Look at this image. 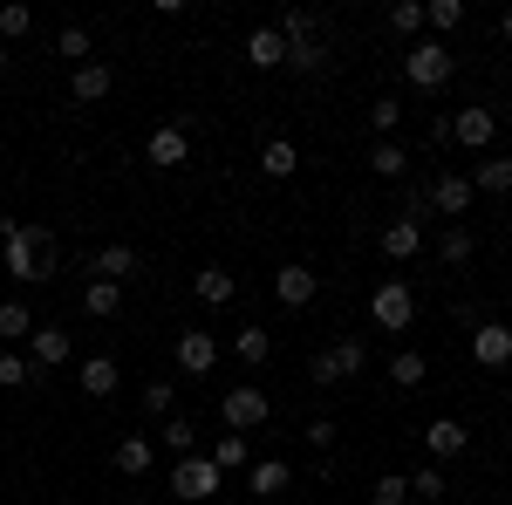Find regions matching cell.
Instances as JSON below:
<instances>
[{"instance_id":"cell-2","label":"cell","mask_w":512,"mask_h":505,"mask_svg":"<svg viewBox=\"0 0 512 505\" xmlns=\"http://www.w3.org/2000/svg\"><path fill=\"white\" fill-rule=\"evenodd\" d=\"M451 69H458V62H451L444 41H410V48H403V76L417 82V89H444Z\"/></svg>"},{"instance_id":"cell-33","label":"cell","mask_w":512,"mask_h":505,"mask_svg":"<svg viewBox=\"0 0 512 505\" xmlns=\"http://www.w3.org/2000/svg\"><path fill=\"white\" fill-rule=\"evenodd\" d=\"M212 465H219V471H246V465H253V444H246L239 430H226L219 451H212Z\"/></svg>"},{"instance_id":"cell-9","label":"cell","mask_w":512,"mask_h":505,"mask_svg":"<svg viewBox=\"0 0 512 505\" xmlns=\"http://www.w3.org/2000/svg\"><path fill=\"white\" fill-rule=\"evenodd\" d=\"M144 157H151L158 171H178V164L192 157V130H185V123H158L151 144H144Z\"/></svg>"},{"instance_id":"cell-21","label":"cell","mask_w":512,"mask_h":505,"mask_svg":"<svg viewBox=\"0 0 512 505\" xmlns=\"http://www.w3.org/2000/svg\"><path fill=\"white\" fill-rule=\"evenodd\" d=\"M465 178H472V192L499 198V192H512V157H485V164H472Z\"/></svg>"},{"instance_id":"cell-24","label":"cell","mask_w":512,"mask_h":505,"mask_svg":"<svg viewBox=\"0 0 512 505\" xmlns=\"http://www.w3.org/2000/svg\"><path fill=\"white\" fill-rule=\"evenodd\" d=\"M117 308H123V287H117V280H89V287H82V314L117 321Z\"/></svg>"},{"instance_id":"cell-4","label":"cell","mask_w":512,"mask_h":505,"mask_svg":"<svg viewBox=\"0 0 512 505\" xmlns=\"http://www.w3.org/2000/svg\"><path fill=\"white\" fill-rule=\"evenodd\" d=\"M369 321H376L383 335H403V328L417 321V294H410L403 280H383V287L369 294Z\"/></svg>"},{"instance_id":"cell-6","label":"cell","mask_w":512,"mask_h":505,"mask_svg":"<svg viewBox=\"0 0 512 505\" xmlns=\"http://www.w3.org/2000/svg\"><path fill=\"white\" fill-rule=\"evenodd\" d=\"M219 478H226V471L212 465V458H178V465H171V492H178V499H219Z\"/></svg>"},{"instance_id":"cell-10","label":"cell","mask_w":512,"mask_h":505,"mask_svg":"<svg viewBox=\"0 0 512 505\" xmlns=\"http://www.w3.org/2000/svg\"><path fill=\"white\" fill-rule=\"evenodd\" d=\"M472 362H478V369H512V328H506V321L472 328Z\"/></svg>"},{"instance_id":"cell-11","label":"cell","mask_w":512,"mask_h":505,"mask_svg":"<svg viewBox=\"0 0 512 505\" xmlns=\"http://www.w3.org/2000/svg\"><path fill=\"white\" fill-rule=\"evenodd\" d=\"M69 355H76V342H69V328H55V321L28 335V362H35V376H41V369H62Z\"/></svg>"},{"instance_id":"cell-34","label":"cell","mask_w":512,"mask_h":505,"mask_svg":"<svg viewBox=\"0 0 512 505\" xmlns=\"http://www.w3.org/2000/svg\"><path fill=\"white\" fill-rule=\"evenodd\" d=\"M28 383H35V362L14 355V349H0V389H28Z\"/></svg>"},{"instance_id":"cell-29","label":"cell","mask_w":512,"mask_h":505,"mask_svg":"<svg viewBox=\"0 0 512 505\" xmlns=\"http://www.w3.org/2000/svg\"><path fill=\"white\" fill-rule=\"evenodd\" d=\"M369 171H376V178H403V171H410V151H403L396 137H383V144L369 151Z\"/></svg>"},{"instance_id":"cell-5","label":"cell","mask_w":512,"mask_h":505,"mask_svg":"<svg viewBox=\"0 0 512 505\" xmlns=\"http://www.w3.org/2000/svg\"><path fill=\"white\" fill-rule=\"evenodd\" d=\"M362 369H369V342H362V335H349V342H335V349H321L315 362H308L315 383H349Z\"/></svg>"},{"instance_id":"cell-3","label":"cell","mask_w":512,"mask_h":505,"mask_svg":"<svg viewBox=\"0 0 512 505\" xmlns=\"http://www.w3.org/2000/svg\"><path fill=\"white\" fill-rule=\"evenodd\" d=\"M219 417H226V430H260L267 417H274V403H267V389H253V383H233L226 396H219Z\"/></svg>"},{"instance_id":"cell-42","label":"cell","mask_w":512,"mask_h":505,"mask_svg":"<svg viewBox=\"0 0 512 505\" xmlns=\"http://www.w3.org/2000/svg\"><path fill=\"white\" fill-rule=\"evenodd\" d=\"M321 62H328V48H321V41H301V48H287V69H301V76H315Z\"/></svg>"},{"instance_id":"cell-38","label":"cell","mask_w":512,"mask_h":505,"mask_svg":"<svg viewBox=\"0 0 512 505\" xmlns=\"http://www.w3.org/2000/svg\"><path fill=\"white\" fill-rule=\"evenodd\" d=\"M390 28H396V35H417V28H424V0H396Z\"/></svg>"},{"instance_id":"cell-45","label":"cell","mask_w":512,"mask_h":505,"mask_svg":"<svg viewBox=\"0 0 512 505\" xmlns=\"http://www.w3.org/2000/svg\"><path fill=\"white\" fill-rule=\"evenodd\" d=\"M0 76H7V48H0Z\"/></svg>"},{"instance_id":"cell-8","label":"cell","mask_w":512,"mask_h":505,"mask_svg":"<svg viewBox=\"0 0 512 505\" xmlns=\"http://www.w3.org/2000/svg\"><path fill=\"white\" fill-rule=\"evenodd\" d=\"M492 137H499V117H492L485 103H472V110L451 117V144H465V151H492Z\"/></svg>"},{"instance_id":"cell-41","label":"cell","mask_w":512,"mask_h":505,"mask_svg":"<svg viewBox=\"0 0 512 505\" xmlns=\"http://www.w3.org/2000/svg\"><path fill=\"white\" fill-rule=\"evenodd\" d=\"M171 403H178V383H144V410H151V417H171Z\"/></svg>"},{"instance_id":"cell-20","label":"cell","mask_w":512,"mask_h":505,"mask_svg":"<svg viewBox=\"0 0 512 505\" xmlns=\"http://www.w3.org/2000/svg\"><path fill=\"white\" fill-rule=\"evenodd\" d=\"M110 82H117V69H110V62H82L69 89H76V103H103V96H110Z\"/></svg>"},{"instance_id":"cell-23","label":"cell","mask_w":512,"mask_h":505,"mask_svg":"<svg viewBox=\"0 0 512 505\" xmlns=\"http://www.w3.org/2000/svg\"><path fill=\"white\" fill-rule=\"evenodd\" d=\"M117 362H110V355H89V362H82V396H96V403H103V396H117Z\"/></svg>"},{"instance_id":"cell-26","label":"cell","mask_w":512,"mask_h":505,"mask_svg":"<svg viewBox=\"0 0 512 505\" xmlns=\"http://www.w3.org/2000/svg\"><path fill=\"white\" fill-rule=\"evenodd\" d=\"M424 28H431V41L458 35V28H465V0H431V7H424Z\"/></svg>"},{"instance_id":"cell-35","label":"cell","mask_w":512,"mask_h":505,"mask_svg":"<svg viewBox=\"0 0 512 505\" xmlns=\"http://www.w3.org/2000/svg\"><path fill=\"white\" fill-rule=\"evenodd\" d=\"M28 28H35V14H28L21 0H0V41H21Z\"/></svg>"},{"instance_id":"cell-36","label":"cell","mask_w":512,"mask_h":505,"mask_svg":"<svg viewBox=\"0 0 512 505\" xmlns=\"http://www.w3.org/2000/svg\"><path fill=\"white\" fill-rule=\"evenodd\" d=\"M396 123H403V103H396V96H376V110H369V130H376V144L390 137Z\"/></svg>"},{"instance_id":"cell-22","label":"cell","mask_w":512,"mask_h":505,"mask_svg":"<svg viewBox=\"0 0 512 505\" xmlns=\"http://www.w3.org/2000/svg\"><path fill=\"white\" fill-rule=\"evenodd\" d=\"M260 171H267V178H294V171H301V151H294V137H267V151H260Z\"/></svg>"},{"instance_id":"cell-44","label":"cell","mask_w":512,"mask_h":505,"mask_svg":"<svg viewBox=\"0 0 512 505\" xmlns=\"http://www.w3.org/2000/svg\"><path fill=\"white\" fill-rule=\"evenodd\" d=\"M308 444H315V451H328V444H335V424H328V417H315V424H308Z\"/></svg>"},{"instance_id":"cell-18","label":"cell","mask_w":512,"mask_h":505,"mask_svg":"<svg viewBox=\"0 0 512 505\" xmlns=\"http://www.w3.org/2000/svg\"><path fill=\"white\" fill-rule=\"evenodd\" d=\"M246 62H253V69H287V41H280V28H253V35H246Z\"/></svg>"},{"instance_id":"cell-12","label":"cell","mask_w":512,"mask_h":505,"mask_svg":"<svg viewBox=\"0 0 512 505\" xmlns=\"http://www.w3.org/2000/svg\"><path fill=\"white\" fill-rule=\"evenodd\" d=\"M315 267H301V260H294V267H274V301L280 308H308V301H315Z\"/></svg>"},{"instance_id":"cell-30","label":"cell","mask_w":512,"mask_h":505,"mask_svg":"<svg viewBox=\"0 0 512 505\" xmlns=\"http://www.w3.org/2000/svg\"><path fill=\"white\" fill-rule=\"evenodd\" d=\"M472 253H478V239L465 233V226H451V233L437 239V260H444V267H472Z\"/></svg>"},{"instance_id":"cell-17","label":"cell","mask_w":512,"mask_h":505,"mask_svg":"<svg viewBox=\"0 0 512 505\" xmlns=\"http://www.w3.org/2000/svg\"><path fill=\"white\" fill-rule=\"evenodd\" d=\"M110 465H117L123 478H144V471L158 465V444H151V437H117V451H110Z\"/></svg>"},{"instance_id":"cell-31","label":"cell","mask_w":512,"mask_h":505,"mask_svg":"<svg viewBox=\"0 0 512 505\" xmlns=\"http://www.w3.org/2000/svg\"><path fill=\"white\" fill-rule=\"evenodd\" d=\"M233 355H239V362H253V369H260V362L274 355V335H267V328H239V335H233Z\"/></svg>"},{"instance_id":"cell-1","label":"cell","mask_w":512,"mask_h":505,"mask_svg":"<svg viewBox=\"0 0 512 505\" xmlns=\"http://www.w3.org/2000/svg\"><path fill=\"white\" fill-rule=\"evenodd\" d=\"M0 267L14 280H55V233L41 219H21V233L0 246Z\"/></svg>"},{"instance_id":"cell-43","label":"cell","mask_w":512,"mask_h":505,"mask_svg":"<svg viewBox=\"0 0 512 505\" xmlns=\"http://www.w3.org/2000/svg\"><path fill=\"white\" fill-rule=\"evenodd\" d=\"M164 444L178 451V458H192V444H198V430L185 424V417H164Z\"/></svg>"},{"instance_id":"cell-7","label":"cell","mask_w":512,"mask_h":505,"mask_svg":"<svg viewBox=\"0 0 512 505\" xmlns=\"http://www.w3.org/2000/svg\"><path fill=\"white\" fill-rule=\"evenodd\" d=\"M472 178H465V171H437L431 178V192H424V205H437V212H444V219H465V212H472Z\"/></svg>"},{"instance_id":"cell-32","label":"cell","mask_w":512,"mask_h":505,"mask_svg":"<svg viewBox=\"0 0 512 505\" xmlns=\"http://www.w3.org/2000/svg\"><path fill=\"white\" fill-rule=\"evenodd\" d=\"M424 376H431V362H424V355H417V349L390 355V383H396V389H417V383H424Z\"/></svg>"},{"instance_id":"cell-39","label":"cell","mask_w":512,"mask_h":505,"mask_svg":"<svg viewBox=\"0 0 512 505\" xmlns=\"http://www.w3.org/2000/svg\"><path fill=\"white\" fill-rule=\"evenodd\" d=\"M410 499H424V505H444V478H437V465H424L417 478H410Z\"/></svg>"},{"instance_id":"cell-46","label":"cell","mask_w":512,"mask_h":505,"mask_svg":"<svg viewBox=\"0 0 512 505\" xmlns=\"http://www.w3.org/2000/svg\"><path fill=\"white\" fill-rule=\"evenodd\" d=\"M506 41H512V14H506Z\"/></svg>"},{"instance_id":"cell-40","label":"cell","mask_w":512,"mask_h":505,"mask_svg":"<svg viewBox=\"0 0 512 505\" xmlns=\"http://www.w3.org/2000/svg\"><path fill=\"white\" fill-rule=\"evenodd\" d=\"M55 55H69V62H89V28H62V35H55Z\"/></svg>"},{"instance_id":"cell-14","label":"cell","mask_w":512,"mask_h":505,"mask_svg":"<svg viewBox=\"0 0 512 505\" xmlns=\"http://www.w3.org/2000/svg\"><path fill=\"white\" fill-rule=\"evenodd\" d=\"M424 451H431V458H465V451H472V430L458 424V417H431V430H424Z\"/></svg>"},{"instance_id":"cell-15","label":"cell","mask_w":512,"mask_h":505,"mask_svg":"<svg viewBox=\"0 0 512 505\" xmlns=\"http://www.w3.org/2000/svg\"><path fill=\"white\" fill-rule=\"evenodd\" d=\"M376 246H383V260H396V267H403V260H417V253H424V226H417V219H390Z\"/></svg>"},{"instance_id":"cell-16","label":"cell","mask_w":512,"mask_h":505,"mask_svg":"<svg viewBox=\"0 0 512 505\" xmlns=\"http://www.w3.org/2000/svg\"><path fill=\"white\" fill-rule=\"evenodd\" d=\"M287 485H294L287 458H253V465H246V492H253V499H280Z\"/></svg>"},{"instance_id":"cell-25","label":"cell","mask_w":512,"mask_h":505,"mask_svg":"<svg viewBox=\"0 0 512 505\" xmlns=\"http://www.w3.org/2000/svg\"><path fill=\"white\" fill-rule=\"evenodd\" d=\"M130 273H137V246H123V239H117V246L96 253V280H117V287H123Z\"/></svg>"},{"instance_id":"cell-27","label":"cell","mask_w":512,"mask_h":505,"mask_svg":"<svg viewBox=\"0 0 512 505\" xmlns=\"http://www.w3.org/2000/svg\"><path fill=\"white\" fill-rule=\"evenodd\" d=\"M315 28H321V14H315V7H287V14H280V41H287V48L315 41Z\"/></svg>"},{"instance_id":"cell-37","label":"cell","mask_w":512,"mask_h":505,"mask_svg":"<svg viewBox=\"0 0 512 505\" xmlns=\"http://www.w3.org/2000/svg\"><path fill=\"white\" fill-rule=\"evenodd\" d=\"M369 505H410V478H376V492H369Z\"/></svg>"},{"instance_id":"cell-13","label":"cell","mask_w":512,"mask_h":505,"mask_svg":"<svg viewBox=\"0 0 512 505\" xmlns=\"http://www.w3.org/2000/svg\"><path fill=\"white\" fill-rule=\"evenodd\" d=\"M178 369H185V376H212V369H219V342H212L205 328H185V335H178Z\"/></svg>"},{"instance_id":"cell-19","label":"cell","mask_w":512,"mask_h":505,"mask_svg":"<svg viewBox=\"0 0 512 505\" xmlns=\"http://www.w3.org/2000/svg\"><path fill=\"white\" fill-rule=\"evenodd\" d=\"M192 294L205 301V308H226V301L239 294V280L226 267H205V273H192Z\"/></svg>"},{"instance_id":"cell-28","label":"cell","mask_w":512,"mask_h":505,"mask_svg":"<svg viewBox=\"0 0 512 505\" xmlns=\"http://www.w3.org/2000/svg\"><path fill=\"white\" fill-rule=\"evenodd\" d=\"M28 335H35L28 301H0V342H28Z\"/></svg>"}]
</instances>
